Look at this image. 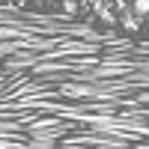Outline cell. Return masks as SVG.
I'll list each match as a JSON object with an SVG mask.
<instances>
[{"instance_id": "2", "label": "cell", "mask_w": 149, "mask_h": 149, "mask_svg": "<svg viewBox=\"0 0 149 149\" xmlns=\"http://www.w3.org/2000/svg\"><path fill=\"white\" fill-rule=\"evenodd\" d=\"M131 9L137 12L140 18H149V0H131Z\"/></svg>"}, {"instance_id": "3", "label": "cell", "mask_w": 149, "mask_h": 149, "mask_svg": "<svg viewBox=\"0 0 149 149\" xmlns=\"http://www.w3.org/2000/svg\"><path fill=\"white\" fill-rule=\"evenodd\" d=\"M116 6H119V12H125V9H131V6H128V0H116Z\"/></svg>"}, {"instance_id": "1", "label": "cell", "mask_w": 149, "mask_h": 149, "mask_svg": "<svg viewBox=\"0 0 149 149\" xmlns=\"http://www.w3.org/2000/svg\"><path fill=\"white\" fill-rule=\"evenodd\" d=\"M140 21H143V18H140L134 9H125V12H119V24H122L125 30H131V33H137V30H140Z\"/></svg>"}]
</instances>
